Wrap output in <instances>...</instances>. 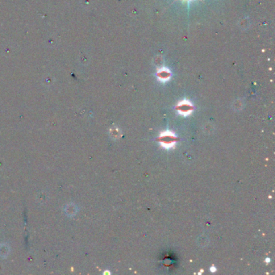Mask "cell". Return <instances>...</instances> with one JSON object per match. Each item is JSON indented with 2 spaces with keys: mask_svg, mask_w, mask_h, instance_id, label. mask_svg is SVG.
Masks as SVG:
<instances>
[{
  "mask_svg": "<svg viewBox=\"0 0 275 275\" xmlns=\"http://www.w3.org/2000/svg\"><path fill=\"white\" fill-rule=\"evenodd\" d=\"M77 208L75 204H67L66 206H65L64 207V212L65 215L69 217H72L73 215H75V214L77 213Z\"/></svg>",
  "mask_w": 275,
  "mask_h": 275,
  "instance_id": "6da1fadb",
  "label": "cell"
},
{
  "mask_svg": "<svg viewBox=\"0 0 275 275\" xmlns=\"http://www.w3.org/2000/svg\"><path fill=\"white\" fill-rule=\"evenodd\" d=\"M9 253H10V247L8 245L3 244L0 245V257L6 258L8 256Z\"/></svg>",
  "mask_w": 275,
  "mask_h": 275,
  "instance_id": "7a4b0ae2",
  "label": "cell"
},
{
  "mask_svg": "<svg viewBox=\"0 0 275 275\" xmlns=\"http://www.w3.org/2000/svg\"><path fill=\"white\" fill-rule=\"evenodd\" d=\"M47 198L48 195L45 192H40L37 196V199H38L39 202H40V203H44L47 201Z\"/></svg>",
  "mask_w": 275,
  "mask_h": 275,
  "instance_id": "3957f363",
  "label": "cell"
},
{
  "mask_svg": "<svg viewBox=\"0 0 275 275\" xmlns=\"http://www.w3.org/2000/svg\"><path fill=\"white\" fill-rule=\"evenodd\" d=\"M216 270H217V269H216L215 266H211V268H210V271H211V272H212V273H215Z\"/></svg>",
  "mask_w": 275,
  "mask_h": 275,
  "instance_id": "277c9868",
  "label": "cell"
},
{
  "mask_svg": "<svg viewBox=\"0 0 275 275\" xmlns=\"http://www.w3.org/2000/svg\"><path fill=\"white\" fill-rule=\"evenodd\" d=\"M266 263H270V259L267 258L266 259Z\"/></svg>",
  "mask_w": 275,
  "mask_h": 275,
  "instance_id": "5b68a950",
  "label": "cell"
}]
</instances>
